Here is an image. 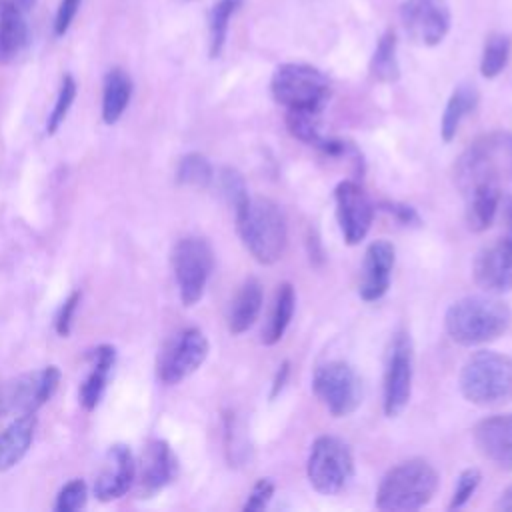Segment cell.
<instances>
[{"instance_id": "31", "label": "cell", "mask_w": 512, "mask_h": 512, "mask_svg": "<svg viewBox=\"0 0 512 512\" xmlns=\"http://www.w3.org/2000/svg\"><path fill=\"white\" fill-rule=\"evenodd\" d=\"M322 112L320 110H286V126L288 132L298 138L300 142H306L310 146H320L326 138L322 134L320 126Z\"/></svg>"}, {"instance_id": "28", "label": "cell", "mask_w": 512, "mask_h": 512, "mask_svg": "<svg viewBox=\"0 0 512 512\" xmlns=\"http://www.w3.org/2000/svg\"><path fill=\"white\" fill-rule=\"evenodd\" d=\"M396 34L394 30H386L380 38L378 44L372 52L370 58V74L378 82H396L400 76V66H398V56H396Z\"/></svg>"}, {"instance_id": "21", "label": "cell", "mask_w": 512, "mask_h": 512, "mask_svg": "<svg viewBox=\"0 0 512 512\" xmlns=\"http://www.w3.org/2000/svg\"><path fill=\"white\" fill-rule=\"evenodd\" d=\"M36 432V416L20 414L0 432V472L16 466L28 452Z\"/></svg>"}, {"instance_id": "24", "label": "cell", "mask_w": 512, "mask_h": 512, "mask_svg": "<svg viewBox=\"0 0 512 512\" xmlns=\"http://www.w3.org/2000/svg\"><path fill=\"white\" fill-rule=\"evenodd\" d=\"M132 98V78L122 68H110L102 84V120L114 124L124 114Z\"/></svg>"}, {"instance_id": "37", "label": "cell", "mask_w": 512, "mask_h": 512, "mask_svg": "<svg viewBox=\"0 0 512 512\" xmlns=\"http://www.w3.org/2000/svg\"><path fill=\"white\" fill-rule=\"evenodd\" d=\"M272 496H274V482H272L270 478H260V480L252 486V490H250V494H248V498H246V502H244L242 508H244L246 512L264 510V508L270 504Z\"/></svg>"}, {"instance_id": "44", "label": "cell", "mask_w": 512, "mask_h": 512, "mask_svg": "<svg viewBox=\"0 0 512 512\" xmlns=\"http://www.w3.org/2000/svg\"><path fill=\"white\" fill-rule=\"evenodd\" d=\"M6 2L14 4V6H16V8H20L22 12H28V10L36 4V0H6Z\"/></svg>"}, {"instance_id": "3", "label": "cell", "mask_w": 512, "mask_h": 512, "mask_svg": "<svg viewBox=\"0 0 512 512\" xmlns=\"http://www.w3.org/2000/svg\"><path fill=\"white\" fill-rule=\"evenodd\" d=\"M236 230L246 250L260 264H274L282 258L288 228L286 218L276 202L270 198H250V202L234 214Z\"/></svg>"}, {"instance_id": "16", "label": "cell", "mask_w": 512, "mask_h": 512, "mask_svg": "<svg viewBox=\"0 0 512 512\" xmlns=\"http://www.w3.org/2000/svg\"><path fill=\"white\" fill-rule=\"evenodd\" d=\"M474 282L488 294L512 290V242L498 238L484 246L472 264Z\"/></svg>"}, {"instance_id": "22", "label": "cell", "mask_w": 512, "mask_h": 512, "mask_svg": "<svg viewBox=\"0 0 512 512\" xmlns=\"http://www.w3.org/2000/svg\"><path fill=\"white\" fill-rule=\"evenodd\" d=\"M262 286L256 278H246L238 292L234 294L228 308V330L238 336L244 334L256 320L262 310Z\"/></svg>"}, {"instance_id": "36", "label": "cell", "mask_w": 512, "mask_h": 512, "mask_svg": "<svg viewBox=\"0 0 512 512\" xmlns=\"http://www.w3.org/2000/svg\"><path fill=\"white\" fill-rule=\"evenodd\" d=\"M480 480H482V474L478 468H466L460 472L458 480H456V486H454V492H452V500L448 504L450 510H456V508H462L470 498L472 494L476 492V488L480 486Z\"/></svg>"}, {"instance_id": "20", "label": "cell", "mask_w": 512, "mask_h": 512, "mask_svg": "<svg viewBox=\"0 0 512 512\" xmlns=\"http://www.w3.org/2000/svg\"><path fill=\"white\" fill-rule=\"evenodd\" d=\"M86 360L90 364V372L80 384L78 398L86 410H94L106 392V384L116 362V348L110 344H100L88 352Z\"/></svg>"}, {"instance_id": "34", "label": "cell", "mask_w": 512, "mask_h": 512, "mask_svg": "<svg viewBox=\"0 0 512 512\" xmlns=\"http://www.w3.org/2000/svg\"><path fill=\"white\" fill-rule=\"evenodd\" d=\"M76 98V80L72 78V74H64L62 76V82H60V90H58V96H56V102H54V108L46 120V132L48 134H54L60 124L64 122L72 102Z\"/></svg>"}, {"instance_id": "19", "label": "cell", "mask_w": 512, "mask_h": 512, "mask_svg": "<svg viewBox=\"0 0 512 512\" xmlns=\"http://www.w3.org/2000/svg\"><path fill=\"white\" fill-rule=\"evenodd\" d=\"M472 438L484 458L500 470L512 472V414H494L480 420Z\"/></svg>"}, {"instance_id": "8", "label": "cell", "mask_w": 512, "mask_h": 512, "mask_svg": "<svg viewBox=\"0 0 512 512\" xmlns=\"http://www.w3.org/2000/svg\"><path fill=\"white\" fill-rule=\"evenodd\" d=\"M214 266V252L206 238L184 236L172 252V268L184 306H194L206 290Z\"/></svg>"}, {"instance_id": "2", "label": "cell", "mask_w": 512, "mask_h": 512, "mask_svg": "<svg viewBox=\"0 0 512 512\" xmlns=\"http://www.w3.org/2000/svg\"><path fill=\"white\" fill-rule=\"evenodd\" d=\"M512 322L508 304L488 296H466L450 304L444 316L448 336L460 346L486 344L500 338Z\"/></svg>"}, {"instance_id": "41", "label": "cell", "mask_w": 512, "mask_h": 512, "mask_svg": "<svg viewBox=\"0 0 512 512\" xmlns=\"http://www.w3.org/2000/svg\"><path fill=\"white\" fill-rule=\"evenodd\" d=\"M498 214H500L502 226H504V236L502 238L512 242V194H502Z\"/></svg>"}, {"instance_id": "14", "label": "cell", "mask_w": 512, "mask_h": 512, "mask_svg": "<svg viewBox=\"0 0 512 512\" xmlns=\"http://www.w3.org/2000/svg\"><path fill=\"white\" fill-rule=\"evenodd\" d=\"M334 202H336V218H338V226L344 236V242L350 246L360 244L370 232V226L374 220L376 206L372 204L370 196L364 192V188L358 182L342 180L334 190Z\"/></svg>"}, {"instance_id": "35", "label": "cell", "mask_w": 512, "mask_h": 512, "mask_svg": "<svg viewBox=\"0 0 512 512\" xmlns=\"http://www.w3.org/2000/svg\"><path fill=\"white\" fill-rule=\"evenodd\" d=\"M86 500H88L86 482L80 478H74L68 484H64L62 490L58 492L54 510L56 512H74V510H80L86 504Z\"/></svg>"}, {"instance_id": "13", "label": "cell", "mask_w": 512, "mask_h": 512, "mask_svg": "<svg viewBox=\"0 0 512 512\" xmlns=\"http://www.w3.org/2000/svg\"><path fill=\"white\" fill-rule=\"evenodd\" d=\"M400 22L410 40L422 46L440 44L450 30V6L446 0H404Z\"/></svg>"}, {"instance_id": "27", "label": "cell", "mask_w": 512, "mask_h": 512, "mask_svg": "<svg viewBox=\"0 0 512 512\" xmlns=\"http://www.w3.org/2000/svg\"><path fill=\"white\" fill-rule=\"evenodd\" d=\"M294 308H296V292H294L292 284L284 282V284L278 286L270 316H268L266 326L262 330V342L266 346H272V344L280 342L286 328L290 326V320L294 316Z\"/></svg>"}, {"instance_id": "32", "label": "cell", "mask_w": 512, "mask_h": 512, "mask_svg": "<svg viewBox=\"0 0 512 512\" xmlns=\"http://www.w3.org/2000/svg\"><path fill=\"white\" fill-rule=\"evenodd\" d=\"M214 180V170L208 158L200 152H188L176 166V182L192 188H206Z\"/></svg>"}, {"instance_id": "7", "label": "cell", "mask_w": 512, "mask_h": 512, "mask_svg": "<svg viewBox=\"0 0 512 512\" xmlns=\"http://www.w3.org/2000/svg\"><path fill=\"white\" fill-rule=\"evenodd\" d=\"M306 476L320 494L332 496L342 492L354 476L352 450L336 436H318L308 454Z\"/></svg>"}, {"instance_id": "30", "label": "cell", "mask_w": 512, "mask_h": 512, "mask_svg": "<svg viewBox=\"0 0 512 512\" xmlns=\"http://www.w3.org/2000/svg\"><path fill=\"white\" fill-rule=\"evenodd\" d=\"M510 50H512V38L504 32H492L484 42V50L480 58V74L484 78H496L506 68Z\"/></svg>"}, {"instance_id": "11", "label": "cell", "mask_w": 512, "mask_h": 512, "mask_svg": "<svg viewBox=\"0 0 512 512\" xmlns=\"http://www.w3.org/2000/svg\"><path fill=\"white\" fill-rule=\"evenodd\" d=\"M208 340L200 328H184L174 334L158 356V378L172 386L194 374L208 356Z\"/></svg>"}, {"instance_id": "9", "label": "cell", "mask_w": 512, "mask_h": 512, "mask_svg": "<svg viewBox=\"0 0 512 512\" xmlns=\"http://www.w3.org/2000/svg\"><path fill=\"white\" fill-rule=\"evenodd\" d=\"M312 390L334 418L350 416L362 404V380L344 360L320 364L312 374Z\"/></svg>"}, {"instance_id": "5", "label": "cell", "mask_w": 512, "mask_h": 512, "mask_svg": "<svg viewBox=\"0 0 512 512\" xmlns=\"http://www.w3.org/2000/svg\"><path fill=\"white\" fill-rule=\"evenodd\" d=\"M460 392L476 406H500L512 400V358L494 350L472 354L460 372Z\"/></svg>"}, {"instance_id": "17", "label": "cell", "mask_w": 512, "mask_h": 512, "mask_svg": "<svg viewBox=\"0 0 512 512\" xmlns=\"http://www.w3.org/2000/svg\"><path fill=\"white\" fill-rule=\"evenodd\" d=\"M136 480V464L128 446L114 444L108 448L102 468L94 480V496L102 502L122 498Z\"/></svg>"}, {"instance_id": "45", "label": "cell", "mask_w": 512, "mask_h": 512, "mask_svg": "<svg viewBox=\"0 0 512 512\" xmlns=\"http://www.w3.org/2000/svg\"><path fill=\"white\" fill-rule=\"evenodd\" d=\"M0 10H2V0H0Z\"/></svg>"}, {"instance_id": "10", "label": "cell", "mask_w": 512, "mask_h": 512, "mask_svg": "<svg viewBox=\"0 0 512 512\" xmlns=\"http://www.w3.org/2000/svg\"><path fill=\"white\" fill-rule=\"evenodd\" d=\"M60 384L58 366H46L34 372L20 374L0 388V414H34L44 406Z\"/></svg>"}, {"instance_id": "18", "label": "cell", "mask_w": 512, "mask_h": 512, "mask_svg": "<svg viewBox=\"0 0 512 512\" xmlns=\"http://www.w3.org/2000/svg\"><path fill=\"white\" fill-rule=\"evenodd\" d=\"M396 262V248L388 240H374L366 252H364V262L360 270V282H358V294L366 302L380 300L392 278Z\"/></svg>"}, {"instance_id": "23", "label": "cell", "mask_w": 512, "mask_h": 512, "mask_svg": "<svg viewBox=\"0 0 512 512\" xmlns=\"http://www.w3.org/2000/svg\"><path fill=\"white\" fill-rule=\"evenodd\" d=\"M26 12L2 0L0 10V64H8L20 56L28 44Z\"/></svg>"}, {"instance_id": "12", "label": "cell", "mask_w": 512, "mask_h": 512, "mask_svg": "<svg viewBox=\"0 0 512 512\" xmlns=\"http://www.w3.org/2000/svg\"><path fill=\"white\" fill-rule=\"evenodd\" d=\"M414 348L408 332H398L390 344L384 370V414L396 418L404 412L412 396Z\"/></svg>"}, {"instance_id": "38", "label": "cell", "mask_w": 512, "mask_h": 512, "mask_svg": "<svg viewBox=\"0 0 512 512\" xmlns=\"http://www.w3.org/2000/svg\"><path fill=\"white\" fill-rule=\"evenodd\" d=\"M80 298H82V294H80L78 290H74V292L62 302V306H60V310H58V314H56V318H54V328H56V332H58L60 336H64V338L70 334L72 316H74V312H76V306L80 304Z\"/></svg>"}, {"instance_id": "39", "label": "cell", "mask_w": 512, "mask_h": 512, "mask_svg": "<svg viewBox=\"0 0 512 512\" xmlns=\"http://www.w3.org/2000/svg\"><path fill=\"white\" fill-rule=\"evenodd\" d=\"M80 2L82 0H60V6L56 10V18H54V34L56 36H64L68 32L72 20L76 18Z\"/></svg>"}, {"instance_id": "4", "label": "cell", "mask_w": 512, "mask_h": 512, "mask_svg": "<svg viewBox=\"0 0 512 512\" xmlns=\"http://www.w3.org/2000/svg\"><path fill=\"white\" fill-rule=\"evenodd\" d=\"M438 488V472L422 458H410L390 468L378 484L376 508L412 512L426 506Z\"/></svg>"}, {"instance_id": "43", "label": "cell", "mask_w": 512, "mask_h": 512, "mask_svg": "<svg viewBox=\"0 0 512 512\" xmlns=\"http://www.w3.org/2000/svg\"><path fill=\"white\" fill-rule=\"evenodd\" d=\"M498 510L512 512V486H508V488L502 492V496H500V500H498Z\"/></svg>"}, {"instance_id": "25", "label": "cell", "mask_w": 512, "mask_h": 512, "mask_svg": "<svg viewBox=\"0 0 512 512\" xmlns=\"http://www.w3.org/2000/svg\"><path fill=\"white\" fill-rule=\"evenodd\" d=\"M466 224L472 232H484L492 226L498 216V206L502 198V188L482 186L466 196Z\"/></svg>"}, {"instance_id": "33", "label": "cell", "mask_w": 512, "mask_h": 512, "mask_svg": "<svg viewBox=\"0 0 512 512\" xmlns=\"http://www.w3.org/2000/svg\"><path fill=\"white\" fill-rule=\"evenodd\" d=\"M218 188L224 196V200L228 202V206L232 208L234 214H238L248 202H250V194H248V186L244 176L236 170V168H222L218 174Z\"/></svg>"}, {"instance_id": "40", "label": "cell", "mask_w": 512, "mask_h": 512, "mask_svg": "<svg viewBox=\"0 0 512 512\" xmlns=\"http://www.w3.org/2000/svg\"><path fill=\"white\" fill-rule=\"evenodd\" d=\"M380 210L392 214L404 226H420V222H422L418 212L412 206L402 204V202H390V200L388 202H380Z\"/></svg>"}, {"instance_id": "42", "label": "cell", "mask_w": 512, "mask_h": 512, "mask_svg": "<svg viewBox=\"0 0 512 512\" xmlns=\"http://www.w3.org/2000/svg\"><path fill=\"white\" fill-rule=\"evenodd\" d=\"M288 374H290V362L284 360V362L278 366L276 376H274V380H272L270 398H276V396L282 392V388H284V384H286V380H288Z\"/></svg>"}, {"instance_id": "15", "label": "cell", "mask_w": 512, "mask_h": 512, "mask_svg": "<svg viewBox=\"0 0 512 512\" xmlns=\"http://www.w3.org/2000/svg\"><path fill=\"white\" fill-rule=\"evenodd\" d=\"M176 472L178 460L170 444L162 438H152L140 456V466L136 468V494L140 498H152L176 478Z\"/></svg>"}, {"instance_id": "26", "label": "cell", "mask_w": 512, "mask_h": 512, "mask_svg": "<svg viewBox=\"0 0 512 512\" xmlns=\"http://www.w3.org/2000/svg\"><path fill=\"white\" fill-rule=\"evenodd\" d=\"M478 104V90L472 84H460L450 94L442 120H440V134L444 142H452L456 138V132L462 124V120L474 112Z\"/></svg>"}, {"instance_id": "1", "label": "cell", "mask_w": 512, "mask_h": 512, "mask_svg": "<svg viewBox=\"0 0 512 512\" xmlns=\"http://www.w3.org/2000/svg\"><path fill=\"white\" fill-rule=\"evenodd\" d=\"M454 180L464 196L482 186L502 188L512 180V134L494 130L476 138L456 160Z\"/></svg>"}, {"instance_id": "29", "label": "cell", "mask_w": 512, "mask_h": 512, "mask_svg": "<svg viewBox=\"0 0 512 512\" xmlns=\"http://www.w3.org/2000/svg\"><path fill=\"white\" fill-rule=\"evenodd\" d=\"M244 4V0H216L210 16H208V52L210 58H218L224 50L226 36H228V24L230 18L238 12V8Z\"/></svg>"}, {"instance_id": "6", "label": "cell", "mask_w": 512, "mask_h": 512, "mask_svg": "<svg viewBox=\"0 0 512 512\" xmlns=\"http://www.w3.org/2000/svg\"><path fill=\"white\" fill-rule=\"evenodd\" d=\"M270 92L286 110L322 112L330 98V82L322 70L310 64L286 62L274 70Z\"/></svg>"}]
</instances>
